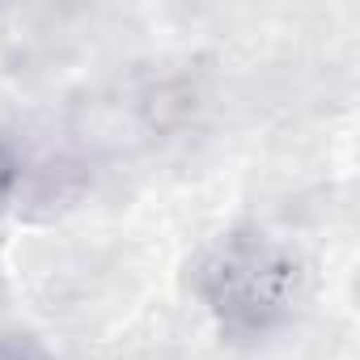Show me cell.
I'll return each mask as SVG.
<instances>
[{
	"label": "cell",
	"instance_id": "6da1fadb",
	"mask_svg": "<svg viewBox=\"0 0 360 360\" xmlns=\"http://www.w3.org/2000/svg\"><path fill=\"white\" fill-rule=\"evenodd\" d=\"M195 292L229 343H259L292 318L301 297V267L271 233L233 229L200 259Z\"/></svg>",
	"mask_w": 360,
	"mask_h": 360
},
{
	"label": "cell",
	"instance_id": "7a4b0ae2",
	"mask_svg": "<svg viewBox=\"0 0 360 360\" xmlns=\"http://www.w3.org/2000/svg\"><path fill=\"white\" fill-rule=\"evenodd\" d=\"M0 360H51V356L26 335H0Z\"/></svg>",
	"mask_w": 360,
	"mask_h": 360
}]
</instances>
